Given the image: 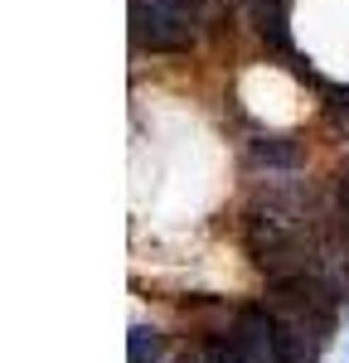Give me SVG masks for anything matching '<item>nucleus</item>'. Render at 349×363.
Instances as JSON below:
<instances>
[{"label":"nucleus","instance_id":"nucleus-3","mask_svg":"<svg viewBox=\"0 0 349 363\" xmlns=\"http://www.w3.org/2000/svg\"><path fill=\"white\" fill-rule=\"evenodd\" d=\"M243 155H248V165H253V169H267V174H287V169H296V160H301L296 140L277 136V131H248Z\"/></svg>","mask_w":349,"mask_h":363},{"label":"nucleus","instance_id":"nucleus-4","mask_svg":"<svg viewBox=\"0 0 349 363\" xmlns=\"http://www.w3.org/2000/svg\"><path fill=\"white\" fill-rule=\"evenodd\" d=\"M165 354H170V339L160 335L155 325L136 320L126 330V363H165Z\"/></svg>","mask_w":349,"mask_h":363},{"label":"nucleus","instance_id":"nucleus-1","mask_svg":"<svg viewBox=\"0 0 349 363\" xmlns=\"http://www.w3.org/2000/svg\"><path fill=\"white\" fill-rule=\"evenodd\" d=\"M228 15V0H126V34L136 54H189Z\"/></svg>","mask_w":349,"mask_h":363},{"label":"nucleus","instance_id":"nucleus-5","mask_svg":"<svg viewBox=\"0 0 349 363\" xmlns=\"http://www.w3.org/2000/svg\"><path fill=\"white\" fill-rule=\"evenodd\" d=\"M330 218H335V233H340V247L349 262V160L335 169V184H330Z\"/></svg>","mask_w":349,"mask_h":363},{"label":"nucleus","instance_id":"nucleus-6","mask_svg":"<svg viewBox=\"0 0 349 363\" xmlns=\"http://www.w3.org/2000/svg\"><path fill=\"white\" fill-rule=\"evenodd\" d=\"M345 363H349V354H345Z\"/></svg>","mask_w":349,"mask_h":363},{"label":"nucleus","instance_id":"nucleus-2","mask_svg":"<svg viewBox=\"0 0 349 363\" xmlns=\"http://www.w3.org/2000/svg\"><path fill=\"white\" fill-rule=\"evenodd\" d=\"M218 335L228 344V363H282V335H277V315L267 301L238 306Z\"/></svg>","mask_w":349,"mask_h":363}]
</instances>
